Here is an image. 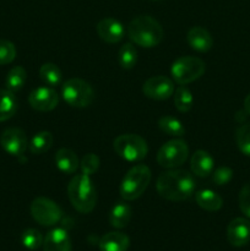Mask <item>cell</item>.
Masks as SVG:
<instances>
[{
  "mask_svg": "<svg viewBox=\"0 0 250 251\" xmlns=\"http://www.w3.org/2000/svg\"><path fill=\"white\" fill-rule=\"evenodd\" d=\"M156 188L159 195L166 200L184 201L193 196L196 183L188 171L171 169L159 174Z\"/></svg>",
  "mask_w": 250,
  "mask_h": 251,
  "instance_id": "obj_1",
  "label": "cell"
},
{
  "mask_svg": "<svg viewBox=\"0 0 250 251\" xmlns=\"http://www.w3.org/2000/svg\"><path fill=\"white\" fill-rule=\"evenodd\" d=\"M127 36L135 44L144 48L158 46L164 36L161 24L149 15H140L127 26Z\"/></svg>",
  "mask_w": 250,
  "mask_h": 251,
  "instance_id": "obj_2",
  "label": "cell"
},
{
  "mask_svg": "<svg viewBox=\"0 0 250 251\" xmlns=\"http://www.w3.org/2000/svg\"><path fill=\"white\" fill-rule=\"evenodd\" d=\"M68 196L71 205L80 213H90L97 202V193L90 176L77 174L68 185Z\"/></svg>",
  "mask_w": 250,
  "mask_h": 251,
  "instance_id": "obj_3",
  "label": "cell"
},
{
  "mask_svg": "<svg viewBox=\"0 0 250 251\" xmlns=\"http://www.w3.org/2000/svg\"><path fill=\"white\" fill-rule=\"evenodd\" d=\"M151 171L145 164L134 166L126 174L120 185V195L124 200L134 201L139 199L151 181Z\"/></svg>",
  "mask_w": 250,
  "mask_h": 251,
  "instance_id": "obj_4",
  "label": "cell"
},
{
  "mask_svg": "<svg viewBox=\"0 0 250 251\" xmlns=\"http://www.w3.org/2000/svg\"><path fill=\"white\" fill-rule=\"evenodd\" d=\"M61 95L63 100L74 108H87L95 100V91L92 86L77 77L70 78L64 83Z\"/></svg>",
  "mask_w": 250,
  "mask_h": 251,
  "instance_id": "obj_5",
  "label": "cell"
},
{
  "mask_svg": "<svg viewBox=\"0 0 250 251\" xmlns=\"http://www.w3.org/2000/svg\"><path fill=\"white\" fill-rule=\"evenodd\" d=\"M205 73V63L196 56H181L176 59L171 68L173 80L178 85L185 86L198 80Z\"/></svg>",
  "mask_w": 250,
  "mask_h": 251,
  "instance_id": "obj_6",
  "label": "cell"
},
{
  "mask_svg": "<svg viewBox=\"0 0 250 251\" xmlns=\"http://www.w3.org/2000/svg\"><path fill=\"white\" fill-rule=\"evenodd\" d=\"M114 151L127 162H139L147 156V142L135 134H124L114 140Z\"/></svg>",
  "mask_w": 250,
  "mask_h": 251,
  "instance_id": "obj_7",
  "label": "cell"
},
{
  "mask_svg": "<svg viewBox=\"0 0 250 251\" xmlns=\"http://www.w3.org/2000/svg\"><path fill=\"white\" fill-rule=\"evenodd\" d=\"M189 147L185 141L179 139L171 140L166 142L157 153V162L161 167L168 169H174L176 167H180L185 163L188 159Z\"/></svg>",
  "mask_w": 250,
  "mask_h": 251,
  "instance_id": "obj_8",
  "label": "cell"
},
{
  "mask_svg": "<svg viewBox=\"0 0 250 251\" xmlns=\"http://www.w3.org/2000/svg\"><path fill=\"white\" fill-rule=\"evenodd\" d=\"M31 215L37 223L44 227H51L60 222L63 211L54 201L47 198H37L32 201Z\"/></svg>",
  "mask_w": 250,
  "mask_h": 251,
  "instance_id": "obj_9",
  "label": "cell"
},
{
  "mask_svg": "<svg viewBox=\"0 0 250 251\" xmlns=\"http://www.w3.org/2000/svg\"><path fill=\"white\" fill-rule=\"evenodd\" d=\"M0 145L6 153L20 157L28 147V140L21 129L9 127L0 136Z\"/></svg>",
  "mask_w": 250,
  "mask_h": 251,
  "instance_id": "obj_10",
  "label": "cell"
},
{
  "mask_svg": "<svg viewBox=\"0 0 250 251\" xmlns=\"http://www.w3.org/2000/svg\"><path fill=\"white\" fill-rule=\"evenodd\" d=\"M142 92L147 98L154 100H168L174 93V83L166 76H153L144 83Z\"/></svg>",
  "mask_w": 250,
  "mask_h": 251,
  "instance_id": "obj_11",
  "label": "cell"
},
{
  "mask_svg": "<svg viewBox=\"0 0 250 251\" xmlns=\"http://www.w3.org/2000/svg\"><path fill=\"white\" fill-rule=\"evenodd\" d=\"M28 103L34 110L50 112L59 103V96L51 87L42 86L32 91L28 96Z\"/></svg>",
  "mask_w": 250,
  "mask_h": 251,
  "instance_id": "obj_12",
  "label": "cell"
},
{
  "mask_svg": "<svg viewBox=\"0 0 250 251\" xmlns=\"http://www.w3.org/2000/svg\"><path fill=\"white\" fill-rule=\"evenodd\" d=\"M228 242L233 247H244L250 242V221L247 218H234L227 228Z\"/></svg>",
  "mask_w": 250,
  "mask_h": 251,
  "instance_id": "obj_13",
  "label": "cell"
},
{
  "mask_svg": "<svg viewBox=\"0 0 250 251\" xmlns=\"http://www.w3.org/2000/svg\"><path fill=\"white\" fill-rule=\"evenodd\" d=\"M96 28H97L100 38L110 44L122 41L125 33L122 22L113 19V17H105V19L100 20Z\"/></svg>",
  "mask_w": 250,
  "mask_h": 251,
  "instance_id": "obj_14",
  "label": "cell"
},
{
  "mask_svg": "<svg viewBox=\"0 0 250 251\" xmlns=\"http://www.w3.org/2000/svg\"><path fill=\"white\" fill-rule=\"evenodd\" d=\"M44 251H71V242L68 232L55 228L46 235L43 240Z\"/></svg>",
  "mask_w": 250,
  "mask_h": 251,
  "instance_id": "obj_15",
  "label": "cell"
},
{
  "mask_svg": "<svg viewBox=\"0 0 250 251\" xmlns=\"http://www.w3.org/2000/svg\"><path fill=\"white\" fill-rule=\"evenodd\" d=\"M188 43L194 50L200 51V53H206V51L210 50L212 48L213 39L211 36L210 32L206 28L200 26H195L193 28L189 29L188 36Z\"/></svg>",
  "mask_w": 250,
  "mask_h": 251,
  "instance_id": "obj_16",
  "label": "cell"
},
{
  "mask_svg": "<svg viewBox=\"0 0 250 251\" xmlns=\"http://www.w3.org/2000/svg\"><path fill=\"white\" fill-rule=\"evenodd\" d=\"M213 164H215V161L208 152L198 150L190 159L191 173L199 178H207L212 173Z\"/></svg>",
  "mask_w": 250,
  "mask_h": 251,
  "instance_id": "obj_17",
  "label": "cell"
},
{
  "mask_svg": "<svg viewBox=\"0 0 250 251\" xmlns=\"http://www.w3.org/2000/svg\"><path fill=\"white\" fill-rule=\"evenodd\" d=\"M130 245L127 235L120 232H110L103 235L100 240V248L102 251H126Z\"/></svg>",
  "mask_w": 250,
  "mask_h": 251,
  "instance_id": "obj_18",
  "label": "cell"
},
{
  "mask_svg": "<svg viewBox=\"0 0 250 251\" xmlns=\"http://www.w3.org/2000/svg\"><path fill=\"white\" fill-rule=\"evenodd\" d=\"M55 164L59 171L65 174H74L80 166L77 156L70 149H60L56 152Z\"/></svg>",
  "mask_w": 250,
  "mask_h": 251,
  "instance_id": "obj_19",
  "label": "cell"
},
{
  "mask_svg": "<svg viewBox=\"0 0 250 251\" xmlns=\"http://www.w3.org/2000/svg\"><path fill=\"white\" fill-rule=\"evenodd\" d=\"M196 203L208 212H216V211L221 210L223 206V200L217 193L210 190V189H205V190H200L195 194Z\"/></svg>",
  "mask_w": 250,
  "mask_h": 251,
  "instance_id": "obj_20",
  "label": "cell"
},
{
  "mask_svg": "<svg viewBox=\"0 0 250 251\" xmlns=\"http://www.w3.org/2000/svg\"><path fill=\"white\" fill-rule=\"evenodd\" d=\"M17 110V100L14 92L0 88V123L11 119Z\"/></svg>",
  "mask_w": 250,
  "mask_h": 251,
  "instance_id": "obj_21",
  "label": "cell"
},
{
  "mask_svg": "<svg viewBox=\"0 0 250 251\" xmlns=\"http://www.w3.org/2000/svg\"><path fill=\"white\" fill-rule=\"evenodd\" d=\"M131 220V208L124 202H118L112 208L109 215V222L114 228L122 229L129 225Z\"/></svg>",
  "mask_w": 250,
  "mask_h": 251,
  "instance_id": "obj_22",
  "label": "cell"
},
{
  "mask_svg": "<svg viewBox=\"0 0 250 251\" xmlns=\"http://www.w3.org/2000/svg\"><path fill=\"white\" fill-rule=\"evenodd\" d=\"M39 77L49 87H55V86H59L61 83L63 74H61L59 66H56L55 64L47 63L43 64L39 69Z\"/></svg>",
  "mask_w": 250,
  "mask_h": 251,
  "instance_id": "obj_23",
  "label": "cell"
},
{
  "mask_svg": "<svg viewBox=\"0 0 250 251\" xmlns=\"http://www.w3.org/2000/svg\"><path fill=\"white\" fill-rule=\"evenodd\" d=\"M27 80V71L24 66H15L7 73L5 86L6 90L11 92H17L25 86Z\"/></svg>",
  "mask_w": 250,
  "mask_h": 251,
  "instance_id": "obj_24",
  "label": "cell"
},
{
  "mask_svg": "<svg viewBox=\"0 0 250 251\" xmlns=\"http://www.w3.org/2000/svg\"><path fill=\"white\" fill-rule=\"evenodd\" d=\"M53 135L49 131H39L28 142L29 151L33 154H42L49 151L53 145Z\"/></svg>",
  "mask_w": 250,
  "mask_h": 251,
  "instance_id": "obj_25",
  "label": "cell"
},
{
  "mask_svg": "<svg viewBox=\"0 0 250 251\" xmlns=\"http://www.w3.org/2000/svg\"><path fill=\"white\" fill-rule=\"evenodd\" d=\"M158 126L164 134L169 135V136L180 137L185 134V127H184L183 123L176 118L171 117V115H164L158 120Z\"/></svg>",
  "mask_w": 250,
  "mask_h": 251,
  "instance_id": "obj_26",
  "label": "cell"
},
{
  "mask_svg": "<svg viewBox=\"0 0 250 251\" xmlns=\"http://www.w3.org/2000/svg\"><path fill=\"white\" fill-rule=\"evenodd\" d=\"M193 95L185 86H179L174 92V105L181 113H186L193 108Z\"/></svg>",
  "mask_w": 250,
  "mask_h": 251,
  "instance_id": "obj_27",
  "label": "cell"
},
{
  "mask_svg": "<svg viewBox=\"0 0 250 251\" xmlns=\"http://www.w3.org/2000/svg\"><path fill=\"white\" fill-rule=\"evenodd\" d=\"M118 60H119L120 66L123 69L130 70V69L134 68L137 61V51L135 47L131 43L123 44L122 48L119 49V53H118Z\"/></svg>",
  "mask_w": 250,
  "mask_h": 251,
  "instance_id": "obj_28",
  "label": "cell"
},
{
  "mask_svg": "<svg viewBox=\"0 0 250 251\" xmlns=\"http://www.w3.org/2000/svg\"><path fill=\"white\" fill-rule=\"evenodd\" d=\"M235 141L239 151L245 156L250 157V124H243L235 132Z\"/></svg>",
  "mask_w": 250,
  "mask_h": 251,
  "instance_id": "obj_29",
  "label": "cell"
},
{
  "mask_svg": "<svg viewBox=\"0 0 250 251\" xmlns=\"http://www.w3.org/2000/svg\"><path fill=\"white\" fill-rule=\"evenodd\" d=\"M21 242L25 248L29 250H37L43 244V237L37 229H26L21 235Z\"/></svg>",
  "mask_w": 250,
  "mask_h": 251,
  "instance_id": "obj_30",
  "label": "cell"
},
{
  "mask_svg": "<svg viewBox=\"0 0 250 251\" xmlns=\"http://www.w3.org/2000/svg\"><path fill=\"white\" fill-rule=\"evenodd\" d=\"M16 58V48L14 43L6 39H0V65L12 63Z\"/></svg>",
  "mask_w": 250,
  "mask_h": 251,
  "instance_id": "obj_31",
  "label": "cell"
},
{
  "mask_svg": "<svg viewBox=\"0 0 250 251\" xmlns=\"http://www.w3.org/2000/svg\"><path fill=\"white\" fill-rule=\"evenodd\" d=\"M81 171H82V174H86V176H91V174L96 173L100 168V158L98 156H96L95 153H87L82 157L81 159Z\"/></svg>",
  "mask_w": 250,
  "mask_h": 251,
  "instance_id": "obj_32",
  "label": "cell"
},
{
  "mask_svg": "<svg viewBox=\"0 0 250 251\" xmlns=\"http://www.w3.org/2000/svg\"><path fill=\"white\" fill-rule=\"evenodd\" d=\"M233 178V171L228 167H220V168L216 169L213 172L212 180L216 185H225L227 183H229L230 179Z\"/></svg>",
  "mask_w": 250,
  "mask_h": 251,
  "instance_id": "obj_33",
  "label": "cell"
},
{
  "mask_svg": "<svg viewBox=\"0 0 250 251\" xmlns=\"http://www.w3.org/2000/svg\"><path fill=\"white\" fill-rule=\"evenodd\" d=\"M239 208L247 217L250 218V183L245 184L239 193Z\"/></svg>",
  "mask_w": 250,
  "mask_h": 251,
  "instance_id": "obj_34",
  "label": "cell"
},
{
  "mask_svg": "<svg viewBox=\"0 0 250 251\" xmlns=\"http://www.w3.org/2000/svg\"><path fill=\"white\" fill-rule=\"evenodd\" d=\"M244 110L248 113V115H250V93L244 100Z\"/></svg>",
  "mask_w": 250,
  "mask_h": 251,
  "instance_id": "obj_35",
  "label": "cell"
}]
</instances>
